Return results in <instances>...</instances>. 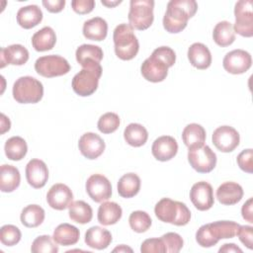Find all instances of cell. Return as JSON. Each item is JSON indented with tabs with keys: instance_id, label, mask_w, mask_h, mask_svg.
Masks as SVG:
<instances>
[{
	"instance_id": "6da1fadb",
	"label": "cell",
	"mask_w": 253,
	"mask_h": 253,
	"mask_svg": "<svg viewBox=\"0 0 253 253\" xmlns=\"http://www.w3.org/2000/svg\"><path fill=\"white\" fill-rule=\"evenodd\" d=\"M175 61V51L169 46H160L155 48L151 55L142 62L140 71L147 81L161 82L167 77L168 68L173 66Z\"/></svg>"
},
{
	"instance_id": "7a4b0ae2",
	"label": "cell",
	"mask_w": 253,
	"mask_h": 253,
	"mask_svg": "<svg viewBox=\"0 0 253 253\" xmlns=\"http://www.w3.org/2000/svg\"><path fill=\"white\" fill-rule=\"evenodd\" d=\"M198 10V4L194 0H171L163 17V27L170 34L182 32Z\"/></svg>"
},
{
	"instance_id": "3957f363",
	"label": "cell",
	"mask_w": 253,
	"mask_h": 253,
	"mask_svg": "<svg viewBox=\"0 0 253 253\" xmlns=\"http://www.w3.org/2000/svg\"><path fill=\"white\" fill-rule=\"evenodd\" d=\"M154 212L159 220L177 226L186 225L191 219V211L188 207L182 202L169 198L161 199L155 205Z\"/></svg>"
},
{
	"instance_id": "277c9868",
	"label": "cell",
	"mask_w": 253,
	"mask_h": 253,
	"mask_svg": "<svg viewBox=\"0 0 253 253\" xmlns=\"http://www.w3.org/2000/svg\"><path fill=\"white\" fill-rule=\"evenodd\" d=\"M116 55L122 60H130L138 52L139 42L129 24H120L113 34Z\"/></svg>"
},
{
	"instance_id": "5b68a950",
	"label": "cell",
	"mask_w": 253,
	"mask_h": 253,
	"mask_svg": "<svg viewBox=\"0 0 253 253\" xmlns=\"http://www.w3.org/2000/svg\"><path fill=\"white\" fill-rule=\"evenodd\" d=\"M43 86L32 76H22L13 85V98L20 104H35L42 100Z\"/></svg>"
},
{
	"instance_id": "8992f818",
	"label": "cell",
	"mask_w": 253,
	"mask_h": 253,
	"mask_svg": "<svg viewBox=\"0 0 253 253\" xmlns=\"http://www.w3.org/2000/svg\"><path fill=\"white\" fill-rule=\"evenodd\" d=\"M102 71L103 69L100 63L83 67L72 79L71 85L73 91L81 97L92 95L98 88Z\"/></svg>"
},
{
	"instance_id": "52a82bcc",
	"label": "cell",
	"mask_w": 253,
	"mask_h": 253,
	"mask_svg": "<svg viewBox=\"0 0 253 253\" xmlns=\"http://www.w3.org/2000/svg\"><path fill=\"white\" fill-rule=\"evenodd\" d=\"M153 8V0H131L127 16L129 26L138 31L148 29L154 20Z\"/></svg>"
},
{
	"instance_id": "ba28073f",
	"label": "cell",
	"mask_w": 253,
	"mask_h": 253,
	"mask_svg": "<svg viewBox=\"0 0 253 253\" xmlns=\"http://www.w3.org/2000/svg\"><path fill=\"white\" fill-rule=\"evenodd\" d=\"M35 70L41 76L52 78L68 73L70 65L64 57L56 54H49L41 56L36 60Z\"/></svg>"
},
{
	"instance_id": "9c48e42d",
	"label": "cell",
	"mask_w": 253,
	"mask_h": 253,
	"mask_svg": "<svg viewBox=\"0 0 253 253\" xmlns=\"http://www.w3.org/2000/svg\"><path fill=\"white\" fill-rule=\"evenodd\" d=\"M251 0H240L234 7L235 23L233 30L238 35L251 38L253 36V12Z\"/></svg>"
},
{
	"instance_id": "30bf717a",
	"label": "cell",
	"mask_w": 253,
	"mask_h": 253,
	"mask_svg": "<svg viewBox=\"0 0 253 253\" xmlns=\"http://www.w3.org/2000/svg\"><path fill=\"white\" fill-rule=\"evenodd\" d=\"M190 165L199 173H209L216 165V155L209 145L191 148L188 151Z\"/></svg>"
},
{
	"instance_id": "8fae6325",
	"label": "cell",
	"mask_w": 253,
	"mask_h": 253,
	"mask_svg": "<svg viewBox=\"0 0 253 253\" xmlns=\"http://www.w3.org/2000/svg\"><path fill=\"white\" fill-rule=\"evenodd\" d=\"M212 143L221 152H231L238 145L240 135L238 131L230 126H221L213 130Z\"/></svg>"
},
{
	"instance_id": "7c38bea8",
	"label": "cell",
	"mask_w": 253,
	"mask_h": 253,
	"mask_svg": "<svg viewBox=\"0 0 253 253\" xmlns=\"http://www.w3.org/2000/svg\"><path fill=\"white\" fill-rule=\"evenodd\" d=\"M86 192L95 203H103L112 196V185L102 174H93L86 181Z\"/></svg>"
},
{
	"instance_id": "4fadbf2b",
	"label": "cell",
	"mask_w": 253,
	"mask_h": 253,
	"mask_svg": "<svg viewBox=\"0 0 253 253\" xmlns=\"http://www.w3.org/2000/svg\"><path fill=\"white\" fill-rule=\"evenodd\" d=\"M251 64L250 53L240 48L227 52L222 60L223 68L231 74H242L251 67Z\"/></svg>"
},
{
	"instance_id": "5bb4252c",
	"label": "cell",
	"mask_w": 253,
	"mask_h": 253,
	"mask_svg": "<svg viewBox=\"0 0 253 253\" xmlns=\"http://www.w3.org/2000/svg\"><path fill=\"white\" fill-rule=\"evenodd\" d=\"M190 200L199 211H208L214 204L213 190L210 183L201 181L194 184L190 190Z\"/></svg>"
},
{
	"instance_id": "9a60e30c",
	"label": "cell",
	"mask_w": 253,
	"mask_h": 253,
	"mask_svg": "<svg viewBox=\"0 0 253 253\" xmlns=\"http://www.w3.org/2000/svg\"><path fill=\"white\" fill-rule=\"evenodd\" d=\"M81 154L87 159H96L103 154L106 144L103 138L94 132H86L81 135L78 141Z\"/></svg>"
},
{
	"instance_id": "2e32d148",
	"label": "cell",
	"mask_w": 253,
	"mask_h": 253,
	"mask_svg": "<svg viewBox=\"0 0 253 253\" xmlns=\"http://www.w3.org/2000/svg\"><path fill=\"white\" fill-rule=\"evenodd\" d=\"M72 201V191L65 184H54L50 187L46 194V202L48 206L57 211H63L67 209Z\"/></svg>"
},
{
	"instance_id": "e0dca14e",
	"label": "cell",
	"mask_w": 253,
	"mask_h": 253,
	"mask_svg": "<svg viewBox=\"0 0 253 253\" xmlns=\"http://www.w3.org/2000/svg\"><path fill=\"white\" fill-rule=\"evenodd\" d=\"M26 178L33 188H42L48 179V169L46 164L41 159H32L26 166Z\"/></svg>"
},
{
	"instance_id": "ac0fdd59",
	"label": "cell",
	"mask_w": 253,
	"mask_h": 253,
	"mask_svg": "<svg viewBox=\"0 0 253 253\" xmlns=\"http://www.w3.org/2000/svg\"><path fill=\"white\" fill-rule=\"evenodd\" d=\"M152 155L159 161H168L178 152V143L170 135H162L156 138L151 146Z\"/></svg>"
},
{
	"instance_id": "d6986e66",
	"label": "cell",
	"mask_w": 253,
	"mask_h": 253,
	"mask_svg": "<svg viewBox=\"0 0 253 253\" xmlns=\"http://www.w3.org/2000/svg\"><path fill=\"white\" fill-rule=\"evenodd\" d=\"M29 59V51L22 44H11L7 47H2L0 51V67L4 68L7 64L23 65Z\"/></svg>"
},
{
	"instance_id": "ffe728a7",
	"label": "cell",
	"mask_w": 253,
	"mask_h": 253,
	"mask_svg": "<svg viewBox=\"0 0 253 253\" xmlns=\"http://www.w3.org/2000/svg\"><path fill=\"white\" fill-rule=\"evenodd\" d=\"M188 59L198 69H207L211 64V54L207 45L202 42H195L188 48Z\"/></svg>"
},
{
	"instance_id": "44dd1931",
	"label": "cell",
	"mask_w": 253,
	"mask_h": 253,
	"mask_svg": "<svg viewBox=\"0 0 253 253\" xmlns=\"http://www.w3.org/2000/svg\"><path fill=\"white\" fill-rule=\"evenodd\" d=\"M242 197L243 189L235 182H224L216 190V198L221 205H235L241 201Z\"/></svg>"
},
{
	"instance_id": "7402d4cb",
	"label": "cell",
	"mask_w": 253,
	"mask_h": 253,
	"mask_svg": "<svg viewBox=\"0 0 253 253\" xmlns=\"http://www.w3.org/2000/svg\"><path fill=\"white\" fill-rule=\"evenodd\" d=\"M112 242L111 232L101 226H92L85 233V243L87 246L103 250L106 249Z\"/></svg>"
},
{
	"instance_id": "603a6c76",
	"label": "cell",
	"mask_w": 253,
	"mask_h": 253,
	"mask_svg": "<svg viewBox=\"0 0 253 253\" xmlns=\"http://www.w3.org/2000/svg\"><path fill=\"white\" fill-rule=\"evenodd\" d=\"M75 55L77 62L82 67H87L89 65L100 63L103 59L104 53L100 46L85 43L77 47Z\"/></svg>"
},
{
	"instance_id": "cb8c5ba5",
	"label": "cell",
	"mask_w": 253,
	"mask_h": 253,
	"mask_svg": "<svg viewBox=\"0 0 253 253\" xmlns=\"http://www.w3.org/2000/svg\"><path fill=\"white\" fill-rule=\"evenodd\" d=\"M42 20V12L38 5L22 7L17 12V23L24 29H32Z\"/></svg>"
},
{
	"instance_id": "d4e9b609",
	"label": "cell",
	"mask_w": 253,
	"mask_h": 253,
	"mask_svg": "<svg viewBox=\"0 0 253 253\" xmlns=\"http://www.w3.org/2000/svg\"><path fill=\"white\" fill-rule=\"evenodd\" d=\"M108 34V24L101 17H95L86 21L83 25V36L87 40L101 42Z\"/></svg>"
},
{
	"instance_id": "484cf974",
	"label": "cell",
	"mask_w": 253,
	"mask_h": 253,
	"mask_svg": "<svg viewBox=\"0 0 253 253\" xmlns=\"http://www.w3.org/2000/svg\"><path fill=\"white\" fill-rule=\"evenodd\" d=\"M21 181V175L17 167L9 164H3L0 168V190L3 193L15 191Z\"/></svg>"
},
{
	"instance_id": "4316f807",
	"label": "cell",
	"mask_w": 253,
	"mask_h": 253,
	"mask_svg": "<svg viewBox=\"0 0 253 253\" xmlns=\"http://www.w3.org/2000/svg\"><path fill=\"white\" fill-rule=\"evenodd\" d=\"M182 139L189 149L201 147L206 141V130L199 124H189L183 129Z\"/></svg>"
},
{
	"instance_id": "83f0119b",
	"label": "cell",
	"mask_w": 253,
	"mask_h": 253,
	"mask_svg": "<svg viewBox=\"0 0 253 253\" xmlns=\"http://www.w3.org/2000/svg\"><path fill=\"white\" fill-rule=\"evenodd\" d=\"M56 42V35L52 28L43 27L32 37L33 47L37 51H46L53 48Z\"/></svg>"
},
{
	"instance_id": "f1b7e54d",
	"label": "cell",
	"mask_w": 253,
	"mask_h": 253,
	"mask_svg": "<svg viewBox=\"0 0 253 253\" xmlns=\"http://www.w3.org/2000/svg\"><path fill=\"white\" fill-rule=\"evenodd\" d=\"M79 236L80 232L76 226L69 223H61L54 229L52 238L59 245L69 246L76 244Z\"/></svg>"
},
{
	"instance_id": "f546056e",
	"label": "cell",
	"mask_w": 253,
	"mask_h": 253,
	"mask_svg": "<svg viewBox=\"0 0 253 253\" xmlns=\"http://www.w3.org/2000/svg\"><path fill=\"white\" fill-rule=\"evenodd\" d=\"M123 214L122 208L115 202H104L98 209V221L103 225L117 223Z\"/></svg>"
},
{
	"instance_id": "4dcf8cb0",
	"label": "cell",
	"mask_w": 253,
	"mask_h": 253,
	"mask_svg": "<svg viewBox=\"0 0 253 253\" xmlns=\"http://www.w3.org/2000/svg\"><path fill=\"white\" fill-rule=\"evenodd\" d=\"M212 39L214 42L221 46H228L235 41V32L233 26L228 21L218 22L212 31Z\"/></svg>"
},
{
	"instance_id": "1f68e13d",
	"label": "cell",
	"mask_w": 253,
	"mask_h": 253,
	"mask_svg": "<svg viewBox=\"0 0 253 253\" xmlns=\"http://www.w3.org/2000/svg\"><path fill=\"white\" fill-rule=\"evenodd\" d=\"M140 190V178L134 173L123 175L118 182V193L123 198H132Z\"/></svg>"
},
{
	"instance_id": "d6a6232c",
	"label": "cell",
	"mask_w": 253,
	"mask_h": 253,
	"mask_svg": "<svg viewBox=\"0 0 253 253\" xmlns=\"http://www.w3.org/2000/svg\"><path fill=\"white\" fill-rule=\"evenodd\" d=\"M124 137L126 143L129 145L133 147H139L147 141L148 132L142 125L131 123L125 128Z\"/></svg>"
},
{
	"instance_id": "836d02e7",
	"label": "cell",
	"mask_w": 253,
	"mask_h": 253,
	"mask_svg": "<svg viewBox=\"0 0 253 253\" xmlns=\"http://www.w3.org/2000/svg\"><path fill=\"white\" fill-rule=\"evenodd\" d=\"M68 213L71 220L85 224L91 221L93 217V211L89 204L84 201L72 202L68 207Z\"/></svg>"
},
{
	"instance_id": "e575fe53",
	"label": "cell",
	"mask_w": 253,
	"mask_h": 253,
	"mask_svg": "<svg viewBox=\"0 0 253 253\" xmlns=\"http://www.w3.org/2000/svg\"><path fill=\"white\" fill-rule=\"evenodd\" d=\"M20 218L26 227H37L44 220V210L39 205H29L23 209Z\"/></svg>"
},
{
	"instance_id": "d590c367",
	"label": "cell",
	"mask_w": 253,
	"mask_h": 253,
	"mask_svg": "<svg viewBox=\"0 0 253 253\" xmlns=\"http://www.w3.org/2000/svg\"><path fill=\"white\" fill-rule=\"evenodd\" d=\"M4 150L8 159L13 161H19L26 156L28 151V145L23 137L12 136L6 141Z\"/></svg>"
},
{
	"instance_id": "8d00e7d4",
	"label": "cell",
	"mask_w": 253,
	"mask_h": 253,
	"mask_svg": "<svg viewBox=\"0 0 253 253\" xmlns=\"http://www.w3.org/2000/svg\"><path fill=\"white\" fill-rule=\"evenodd\" d=\"M209 226L212 235L219 241L220 239L234 237L240 224L231 220H218L209 223Z\"/></svg>"
},
{
	"instance_id": "74e56055",
	"label": "cell",
	"mask_w": 253,
	"mask_h": 253,
	"mask_svg": "<svg viewBox=\"0 0 253 253\" xmlns=\"http://www.w3.org/2000/svg\"><path fill=\"white\" fill-rule=\"evenodd\" d=\"M128 222L130 228L133 231L137 233H142L150 227L152 220L147 212L143 211H135L130 213Z\"/></svg>"
},
{
	"instance_id": "f35d334b",
	"label": "cell",
	"mask_w": 253,
	"mask_h": 253,
	"mask_svg": "<svg viewBox=\"0 0 253 253\" xmlns=\"http://www.w3.org/2000/svg\"><path fill=\"white\" fill-rule=\"evenodd\" d=\"M57 243L49 235L38 236L32 243L31 251L33 253H57Z\"/></svg>"
},
{
	"instance_id": "ab89813d",
	"label": "cell",
	"mask_w": 253,
	"mask_h": 253,
	"mask_svg": "<svg viewBox=\"0 0 253 253\" xmlns=\"http://www.w3.org/2000/svg\"><path fill=\"white\" fill-rule=\"evenodd\" d=\"M120 124L121 121L119 116L116 113L108 112L100 117L97 126L101 132L108 134L116 131L120 126Z\"/></svg>"
},
{
	"instance_id": "60d3db41",
	"label": "cell",
	"mask_w": 253,
	"mask_h": 253,
	"mask_svg": "<svg viewBox=\"0 0 253 253\" xmlns=\"http://www.w3.org/2000/svg\"><path fill=\"white\" fill-rule=\"evenodd\" d=\"M22 237L20 229L13 224H5L0 229V240L3 245L14 246Z\"/></svg>"
},
{
	"instance_id": "b9f144b4",
	"label": "cell",
	"mask_w": 253,
	"mask_h": 253,
	"mask_svg": "<svg viewBox=\"0 0 253 253\" xmlns=\"http://www.w3.org/2000/svg\"><path fill=\"white\" fill-rule=\"evenodd\" d=\"M196 240L200 246L205 248L211 247L218 242V240L212 235L209 223L202 225L198 229V231L196 232Z\"/></svg>"
},
{
	"instance_id": "7bdbcfd3",
	"label": "cell",
	"mask_w": 253,
	"mask_h": 253,
	"mask_svg": "<svg viewBox=\"0 0 253 253\" xmlns=\"http://www.w3.org/2000/svg\"><path fill=\"white\" fill-rule=\"evenodd\" d=\"M161 238L166 247V252L178 253L183 247V238L176 232H167L163 234Z\"/></svg>"
},
{
	"instance_id": "ee69618b",
	"label": "cell",
	"mask_w": 253,
	"mask_h": 253,
	"mask_svg": "<svg viewBox=\"0 0 253 253\" xmlns=\"http://www.w3.org/2000/svg\"><path fill=\"white\" fill-rule=\"evenodd\" d=\"M140 251L142 253H165L166 247L162 238H149L145 239L141 246Z\"/></svg>"
},
{
	"instance_id": "f6af8a7d",
	"label": "cell",
	"mask_w": 253,
	"mask_h": 253,
	"mask_svg": "<svg viewBox=\"0 0 253 253\" xmlns=\"http://www.w3.org/2000/svg\"><path fill=\"white\" fill-rule=\"evenodd\" d=\"M253 150L251 148L242 150L237 156V164L241 170L251 174L253 168Z\"/></svg>"
},
{
	"instance_id": "bcb514c9",
	"label": "cell",
	"mask_w": 253,
	"mask_h": 253,
	"mask_svg": "<svg viewBox=\"0 0 253 253\" xmlns=\"http://www.w3.org/2000/svg\"><path fill=\"white\" fill-rule=\"evenodd\" d=\"M236 235L248 249L253 248V227L251 225H240Z\"/></svg>"
},
{
	"instance_id": "7dc6e473",
	"label": "cell",
	"mask_w": 253,
	"mask_h": 253,
	"mask_svg": "<svg viewBox=\"0 0 253 253\" xmlns=\"http://www.w3.org/2000/svg\"><path fill=\"white\" fill-rule=\"evenodd\" d=\"M71 7L77 14L84 15L93 11L95 8L94 0H73L71 1Z\"/></svg>"
},
{
	"instance_id": "c3c4849f",
	"label": "cell",
	"mask_w": 253,
	"mask_h": 253,
	"mask_svg": "<svg viewBox=\"0 0 253 253\" xmlns=\"http://www.w3.org/2000/svg\"><path fill=\"white\" fill-rule=\"evenodd\" d=\"M42 5L50 13H59L65 6L64 0H43Z\"/></svg>"
},
{
	"instance_id": "681fc988",
	"label": "cell",
	"mask_w": 253,
	"mask_h": 253,
	"mask_svg": "<svg viewBox=\"0 0 253 253\" xmlns=\"http://www.w3.org/2000/svg\"><path fill=\"white\" fill-rule=\"evenodd\" d=\"M253 199L250 198L248 199L244 205L242 206V209H241V213H242V217L250 222V223H253Z\"/></svg>"
},
{
	"instance_id": "f907efd6",
	"label": "cell",
	"mask_w": 253,
	"mask_h": 253,
	"mask_svg": "<svg viewBox=\"0 0 253 253\" xmlns=\"http://www.w3.org/2000/svg\"><path fill=\"white\" fill-rule=\"evenodd\" d=\"M218 252H226V253H231V252H239V253H242V250L237 246L235 245L234 243H225L223 244V246H221L218 250Z\"/></svg>"
},
{
	"instance_id": "816d5d0a",
	"label": "cell",
	"mask_w": 253,
	"mask_h": 253,
	"mask_svg": "<svg viewBox=\"0 0 253 253\" xmlns=\"http://www.w3.org/2000/svg\"><path fill=\"white\" fill-rule=\"evenodd\" d=\"M10 126H11L10 120L4 114H1V130H0V133L3 134L7 130H9Z\"/></svg>"
},
{
	"instance_id": "f5cc1de1",
	"label": "cell",
	"mask_w": 253,
	"mask_h": 253,
	"mask_svg": "<svg viewBox=\"0 0 253 253\" xmlns=\"http://www.w3.org/2000/svg\"><path fill=\"white\" fill-rule=\"evenodd\" d=\"M101 3L105 6H107V7L112 8V7H115L116 5H119L120 3H122V1L121 0L120 1H105V0H102Z\"/></svg>"
},
{
	"instance_id": "db71d44e",
	"label": "cell",
	"mask_w": 253,
	"mask_h": 253,
	"mask_svg": "<svg viewBox=\"0 0 253 253\" xmlns=\"http://www.w3.org/2000/svg\"><path fill=\"white\" fill-rule=\"evenodd\" d=\"M113 251H114V252H116V251H118V252H126V251L132 252V249L129 248V247H126V246L124 245V244H122V245H120L119 247H116Z\"/></svg>"
}]
</instances>
